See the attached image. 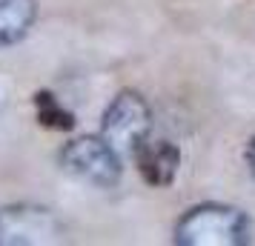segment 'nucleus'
<instances>
[{
  "label": "nucleus",
  "instance_id": "nucleus-1",
  "mask_svg": "<svg viewBox=\"0 0 255 246\" xmlns=\"http://www.w3.org/2000/svg\"><path fill=\"white\" fill-rule=\"evenodd\" d=\"M247 235V218L227 206H198L178 223V244L186 246H238Z\"/></svg>",
  "mask_w": 255,
  "mask_h": 246
},
{
  "label": "nucleus",
  "instance_id": "nucleus-2",
  "mask_svg": "<svg viewBox=\"0 0 255 246\" xmlns=\"http://www.w3.org/2000/svg\"><path fill=\"white\" fill-rule=\"evenodd\" d=\"M149 106L135 92H121L104 115V141L118 155H138L149 138Z\"/></svg>",
  "mask_w": 255,
  "mask_h": 246
},
{
  "label": "nucleus",
  "instance_id": "nucleus-3",
  "mask_svg": "<svg viewBox=\"0 0 255 246\" xmlns=\"http://www.w3.org/2000/svg\"><path fill=\"white\" fill-rule=\"evenodd\" d=\"M60 164L72 177L89 186L109 189L121 180V158L104 138H78L60 152Z\"/></svg>",
  "mask_w": 255,
  "mask_h": 246
},
{
  "label": "nucleus",
  "instance_id": "nucleus-4",
  "mask_svg": "<svg viewBox=\"0 0 255 246\" xmlns=\"http://www.w3.org/2000/svg\"><path fill=\"white\" fill-rule=\"evenodd\" d=\"M63 226L55 212L35 203H12L0 209V246H37L58 244Z\"/></svg>",
  "mask_w": 255,
  "mask_h": 246
},
{
  "label": "nucleus",
  "instance_id": "nucleus-5",
  "mask_svg": "<svg viewBox=\"0 0 255 246\" xmlns=\"http://www.w3.org/2000/svg\"><path fill=\"white\" fill-rule=\"evenodd\" d=\"M135 158H138V169H140V175H143V180L152 183V186H169L175 172H178V164H181L178 149L166 141H161V143L146 141L138 149Z\"/></svg>",
  "mask_w": 255,
  "mask_h": 246
},
{
  "label": "nucleus",
  "instance_id": "nucleus-6",
  "mask_svg": "<svg viewBox=\"0 0 255 246\" xmlns=\"http://www.w3.org/2000/svg\"><path fill=\"white\" fill-rule=\"evenodd\" d=\"M35 0H0V49L23 40L35 23Z\"/></svg>",
  "mask_w": 255,
  "mask_h": 246
},
{
  "label": "nucleus",
  "instance_id": "nucleus-7",
  "mask_svg": "<svg viewBox=\"0 0 255 246\" xmlns=\"http://www.w3.org/2000/svg\"><path fill=\"white\" fill-rule=\"evenodd\" d=\"M32 100H35V112H37V123L40 126H46L52 132H69L75 126V115L66 112L52 92H35Z\"/></svg>",
  "mask_w": 255,
  "mask_h": 246
},
{
  "label": "nucleus",
  "instance_id": "nucleus-8",
  "mask_svg": "<svg viewBox=\"0 0 255 246\" xmlns=\"http://www.w3.org/2000/svg\"><path fill=\"white\" fill-rule=\"evenodd\" d=\"M253 172H255V146H253Z\"/></svg>",
  "mask_w": 255,
  "mask_h": 246
}]
</instances>
